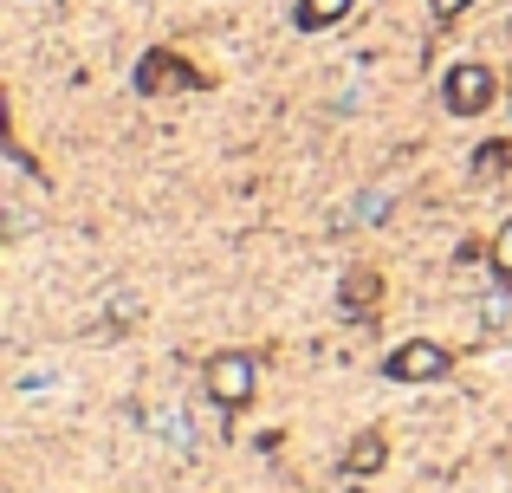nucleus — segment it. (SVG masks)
<instances>
[{
	"instance_id": "nucleus-5",
	"label": "nucleus",
	"mask_w": 512,
	"mask_h": 493,
	"mask_svg": "<svg viewBox=\"0 0 512 493\" xmlns=\"http://www.w3.org/2000/svg\"><path fill=\"white\" fill-rule=\"evenodd\" d=\"M376 305H383V279H376L370 266H350L338 279V312L344 318H376Z\"/></svg>"
},
{
	"instance_id": "nucleus-6",
	"label": "nucleus",
	"mask_w": 512,
	"mask_h": 493,
	"mask_svg": "<svg viewBox=\"0 0 512 493\" xmlns=\"http://www.w3.org/2000/svg\"><path fill=\"white\" fill-rule=\"evenodd\" d=\"M383 461H389V442L376 429H363L357 442L344 448V474H357V481H363V474H383Z\"/></svg>"
},
{
	"instance_id": "nucleus-9",
	"label": "nucleus",
	"mask_w": 512,
	"mask_h": 493,
	"mask_svg": "<svg viewBox=\"0 0 512 493\" xmlns=\"http://www.w3.org/2000/svg\"><path fill=\"white\" fill-rule=\"evenodd\" d=\"M493 279H500V286H512V221L500 228V241H493Z\"/></svg>"
},
{
	"instance_id": "nucleus-4",
	"label": "nucleus",
	"mask_w": 512,
	"mask_h": 493,
	"mask_svg": "<svg viewBox=\"0 0 512 493\" xmlns=\"http://www.w3.org/2000/svg\"><path fill=\"white\" fill-rule=\"evenodd\" d=\"M441 104H448L454 117H480L493 104V72L487 65H454V72L441 78Z\"/></svg>"
},
{
	"instance_id": "nucleus-10",
	"label": "nucleus",
	"mask_w": 512,
	"mask_h": 493,
	"mask_svg": "<svg viewBox=\"0 0 512 493\" xmlns=\"http://www.w3.org/2000/svg\"><path fill=\"white\" fill-rule=\"evenodd\" d=\"M428 7H435V20H441V26H448V20H461V13H467V7H474V0H428Z\"/></svg>"
},
{
	"instance_id": "nucleus-2",
	"label": "nucleus",
	"mask_w": 512,
	"mask_h": 493,
	"mask_svg": "<svg viewBox=\"0 0 512 493\" xmlns=\"http://www.w3.org/2000/svg\"><path fill=\"white\" fill-rule=\"evenodd\" d=\"M137 91L143 98H169V91H208V72H195V65L182 59V52L169 46H150L137 59Z\"/></svg>"
},
{
	"instance_id": "nucleus-3",
	"label": "nucleus",
	"mask_w": 512,
	"mask_h": 493,
	"mask_svg": "<svg viewBox=\"0 0 512 493\" xmlns=\"http://www.w3.org/2000/svg\"><path fill=\"white\" fill-rule=\"evenodd\" d=\"M448 344H435V338H409V344H396V351L383 357V377L389 383H441L448 377Z\"/></svg>"
},
{
	"instance_id": "nucleus-8",
	"label": "nucleus",
	"mask_w": 512,
	"mask_h": 493,
	"mask_svg": "<svg viewBox=\"0 0 512 493\" xmlns=\"http://www.w3.org/2000/svg\"><path fill=\"white\" fill-rule=\"evenodd\" d=\"M500 169H512V137H493L474 150V176H500Z\"/></svg>"
},
{
	"instance_id": "nucleus-1",
	"label": "nucleus",
	"mask_w": 512,
	"mask_h": 493,
	"mask_svg": "<svg viewBox=\"0 0 512 493\" xmlns=\"http://www.w3.org/2000/svg\"><path fill=\"white\" fill-rule=\"evenodd\" d=\"M201 383H208L214 409L234 422L240 409L253 403V383H260V357H253V351H214V357H208V370H201Z\"/></svg>"
},
{
	"instance_id": "nucleus-7",
	"label": "nucleus",
	"mask_w": 512,
	"mask_h": 493,
	"mask_svg": "<svg viewBox=\"0 0 512 493\" xmlns=\"http://www.w3.org/2000/svg\"><path fill=\"white\" fill-rule=\"evenodd\" d=\"M344 13H350V0H299V7H292V26H299V33H325Z\"/></svg>"
}]
</instances>
